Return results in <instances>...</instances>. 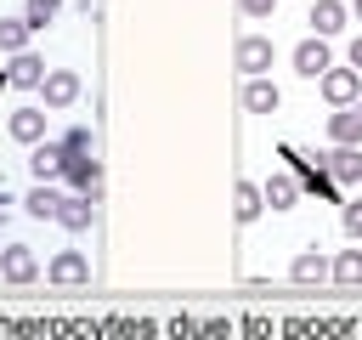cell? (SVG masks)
Returning a JSON list of instances; mask_svg holds the SVG:
<instances>
[{
	"instance_id": "obj_1",
	"label": "cell",
	"mask_w": 362,
	"mask_h": 340,
	"mask_svg": "<svg viewBox=\"0 0 362 340\" xmlns=\"http://www.w3.org/2000/svg\"><path fill=\"white\" fill-rule=\"evenodd\" d=\"M272 57H277V51H272V40H266V34H238V40H232V62H238V74H243V79L272 74Z\"/></svg>"
},
{
	"instance_id": "obj_2",
	"label": "cell",
	"mask_w": 362,
	"mask_h": 340,
	"mask_svg": "<svg viewBox=\"0 0 362 340\" xmlns=\"http://www.w3.org/2000/svg\"><path fill=\"white\" fill-rule=\"evenodd\" d=\"M317 85H322L328 108H356V102H362V74H356V68H328Z\"/></svg>"
},
{
	"instance_id": "obj_3",
	"label": "cell",
	"mask_w": 362,
	"mask_h": 340,
	"mask_svg": "<svg viewBox=\"0 0 362 340\" xmlns=\"http://www.w3.org/2000/svg\"><path fill=\"white\" fill-rule=\"evenodd\" d=\"M328 68H334V57H328V40L305 34V40L294 45V74H300V79H322Z\"/></svg>"
},
{
	"instance_id": "obj_4",
	"label": "cell",
	"mask_w": 362,
	"mask_h": 340,
	"mask_svg": "<svg viewBox=\"0 0 362 340\" xmlns=\"http://www.w3.org/2000/svg\"><path fill=\"white\" fill-rule=\"evenodd\" d=\"M79 91H85V79H79L74 68H51V74H45V85H40L45 108H74V102H79Z\"/></svg>"
},
{
	"instance_id": "obj_5",
	"label": "cell",
	"mask_w": 362,
	"mask_h": 340,
	"mask_svg": "<svg viewBox=\"0 0 362 340\" xmlns=\"http://www.w3.org/2000/svg\"><path fill=\"white\" fill-rule=\"evenodd\" d=\"M62 181H68L74 193L96 198V193H102V164H96V153H68V170H62Z\"/></svg>"
},
{
	"instance_id": "obj_6",
	"label": "cell",
	"mask_w": 362,
	"mask_h": 340,
	"mask_svg": "<svg viewBox=\"0 0 362 340\" xmlns=\"http://www.w3.org/2000/svg\"><path fill=\"white\" fill-rule=\"evenodd\" d=\"M45 278L62 283V289H79V283H90V261H85L79 249H62V255L45 261Z\"/></svg>"
},
{
	"instance_id": "obj_7",
	"label": "cell",
	"mask_w": 362,
	"mask_h": 340,
	"mask_svg": "<svg viewBox=\"0 0 362 340\" xmlns=\"http://www.w3.org/2000/svg\"><path fill=\"white\" fill-rule=\"evenodd\" d=\"M238 102H243V113H277V108H283V91L260 74V79H243V85H238Z\"/></svg>"
},
{
	"instance_id": "obj_8",
	"label": "cell",
	"mask_w": 362,
	"mask_h": 340,
	"mask_svg": "<svg viewBox=\"0 0 362 340\" xmlns=\"http://www.w3.org/2000/svg\"><path fill=\"white\" fill-rule=\"evenodd\" d=\"M317 170H328L334 181H362V147H328V153H317Z\"/></svg>"
},
{
	"instance_id": "obj_9",
	"label": "cell",
	"mask_w": 362,
	"mask_h": 340,
	"mask_svg": "<svg viewBox=\"0 0 362 340\" xmlns=\"http://www.w3.org/2000/svg\"><path fill=\"white\" fill-rule=\"evenodd\" d=\"M0 278H6V283H34V278H40L34 249H28V244H6V249H0Z\"/></svg>"
},
{
	"instance_id": "obj_10",
	"label": "cell",
	"mask_w": 362,
	"mask_h": 340,
	"mask_svg": "<svg viewBox=\"0 0 362 340\" xmlns=\"http://www.w3.org/2000/svg\"><path fill=\"white\" fill-rule=\"evenodd\" d=\"M6 85H17V91H40L45 85V57H34V51H23V57H11L6 62V74H0Z\"/></svg>"
},
{
	"instance_id": "obj_11",
	"label": "cell",
	"mask_w": 362,
	"mask_h": 340,
	"mask_svg": "<svg viewBox=\"0 0 362 340\" xmlns=\"http://www.w3.org/2000/svg\"><path fill=\"white\" fill-rule=\"evenodd\" d=\"M28 170H34V181H62V170H68V147H62V142H40V147L28 153Z\"/></svg>"
},
{
	"instance_id": "obj_12",
	"label": "cell",
	"mask_w": 362,
	"mask_h": 340,
	"mask_svg": "<svg viewBox=\"0 0 362 340\" xmlns=\"http://www.w3.org/2000/svg\"><path fill=\"white\" fill-rule=\"evenodd\" d=\"M260 198H266V210H277V215H283V210H294V204H300V181H294L288 170H272V176H266V187H260Z\"/></svg>"
},
{
	"instance_id": "obj_13",
	"label": "cell",
	"mask_w": 362,
	"mask_h": 340,
	"mask_svg": "<svg viewBox=\"0 0 362 340\" xmlns=\"http://www.w3.org/2000/svg\"><path fill=\"white\" fill-rule=\"evenodd\" d=\"M6 130H11L23 147H40V142H45V108H17V113L6 119Z\"/></svg>"
},
{
	"instance_id": "obj_14",
	"label": "cell",
	"mask_w": 362,
	"mask_h": 340,
	"mask_svg": "<svg viewBox=\"0 0 362 340\" xmlns=\"http://www.w3.org/2000/svg\"><path fill=\"white\" fill-rule=\"evenodd\" d=\"M57 221H62L68 232H90V221H96V198L68 193V198H62V210H57Z\"/></svg>"
},
{
	"instance_id": "obj_15",
	"label": "cell",
	"mask_w": 362,
	"mask_h": 340,
	"mask_svg": "<svg viewBox=\"0 0 362 340\" xmlns=\"http://www.w3.org/2000/svg\"><path fill=\"white\" fill-rule=\"evenodd\" d=\"M328 136H334V147H362V113L356 108H334L328 113Z\"/></svg>"
},
{
	"instance_id": "obj_16",
	"label": "cell",
	"mask_w": 362,
	"mask_h": 340,
	"mask_svg": "<svg viewBox=\"0 0 362 340\" xmlns=\"http://www.w3.org/2000/svg\"><path fill=\"white\" fill-rule=\"evenodd\" d=\"M62 198L68 193H57V181H40L28 198H23V210L34 215V221H57V210H62Z\"/></svg>"
},
{
	"instance_id": "obj_17",
	"label": "cell",
	"mask_w": 362,
	"mask_h": 340,
	"mask_svg": "<svg viewBox=\"0 0 362 340\" xmlns=\"http://www.w3.org/2000/svg\"><path fill=\"white\" fill-rule=\"evenodd\" d=\"M345 17H351V11H345L339 0H317V6H311V34H317V40H328V34H339V28H345Z\"/></svg>"
},
{
	"instance_id": "obj_18",
	"label": "cell",
	"mask_w": 362,
	"mask_h": 340,
	"mask_svg": "<svg viewBox=\"0 0 362 340\" xmlns=\"http://www.w3.org/2000/svg\"><path fill=\"white\" fill-rule=\"evenodd\" d=\"M260 210H266L260 187H255V181H232V215L249 227V221H260Z\"/></svg>"
},
{
	"instance_id": "obj_19",
	"label": "cell",
	"mask_w": 362,
	"mask_h": 340,
	"mask_svg": "<svg viewBox=\"0 0 362 340\" xmlns=\"http://www.w3.org/2000/svg\"><path fill=\"white\" fill-rule=\"evenodd\" d=\"M288 278H294V283H322V278H328V255H317V249H305V255H294V266H288Z\"/></svg>"
},
{
	"instance_id": "obj_20",
	"label": "cell",
	"mask_w": 362,
	"mask_h": 340,
	"mask_svg": "<svg viewBox=\"0 0 362 340\" xmlns=\"http://www.w3.org/2000/svg\"><path fill=\"white\" fill-rule=\"evenodd\" d=\"M28 34H34V28H28L23 17H0V51H6V57H23V51H28Z\"/></svg>"
},
{
	"instance_id": "obj_21",
	"label": "cell",
	"mask_w": 362,
	"mask_h": 340,
	"mask_svg": "<svg viewBox=\"0 0 362 340\" xmlns=\"http://www.w3.org/2000/svg\"><path fill=\"white\" fill-rule=\"evenodd\" d=\"M328 278H334V283H362V249L334 255V261H328Z\"/></svg>"
},
{
	"instance_id": "obj_22",
	"label": "cell",
	"mask_w": 362,
	"mask_h": 340,
	"mask_svg": "<svg viewBox=\"0 0 362 340\" xmlns=\"http://www.w3.org/2000/svg\"><path fill=\"white\" fill-rule=\"evenodd\" d=\"M57 6H62V0H28V6H23V23H28V28H45V23L57 17Z\"/></svg>"
},
{
	"instance_id": "obj_23",
	"label": "cell",
	"mask_w": 362,
	"mask_h": 340,
	"mask_svg": "<svg viewBox=\"0 0 362 340\" xmlns=\"http://www.w3.org/2000/svg\"><path fill=\"white\" fill-rule=\"evenodd\" d=\"M339 227H345V238H356V244H362V198H351V204L339 210Z\"/></svg>"
},
{
	"instance_id": "obj_24",
	"label": "cell",
	"mask_w": 362,
	"mask_h": 340,
	"mask_svg": "<svg viewBox=\"0 0 362 340\" xmlns=\"http://www.w3.org/2000/svg\"><path fill=\"white\" fill-rule=\"evenodd\" d=\"M62 147L68 153H90V125H68L62 130Z\"/></svg>"
},
{
	"instance_id": "obj_25",
	"label": "cell",
	"mask_w": 362,
	"mask_h": 340,
	"mask_svg": "<svg viewBox=\"0 0 362 340\" xmlns=\"http://www.w3.org/2000/svg\"><path fill=\"white\" fill-rule=\"evenodd\" d=\"M238 11H243V17H272L277 0H238Z\"/></svg>"
},
{
	"instance_id": "obj_26",
	"label": "cell",
	"mask_w": 362,
	"mask_h": 340,
	"mask_svg": "<svg viewBox=\"0 0 362 340\" xmlns=\"http://www.w3.org/2000/svg\"><path fill=\"white\" fill-rule=\"evenodd\" d=\"M345 68L362 74V34H351V45H345Z\"/></svg>"
},
{
	"instance_id": "obj_27",
	"label": "cell",
	"mask_w": 362,
	"mask_h": 340,
	"mask_svg": "<svg viewBox=\"0 0 362 340\" xmlns=\"http://www.w3.org/2000/svg\"><path fill=\"white\" fill-rule=\"evenodd\" d=\"M351 17H356V23H362V0H351Z\"/></svg>"
},
{
	"instance_id": "obj_28",
	"label": "cell",
	"mask_w": 362,
	"mask_h": 340,
	"mask_svg": "<svg viewBox=\"0 0 362 340\" xmlns=\"http://www.w3.org/2000/svg\"><path fill=\"white\" fill-rule=\"evenodd\" d=\"M356 113H362V102H356Z\"/></svg>"
},
{
	"instance_id": "obj_29",
	"label": "cell",
	"mask_w": 362,
	"mask_h": 340,
	"mask_svg": "<svg viewBox=\"0 0 362 340\" xmlns=\"http://www.w3.org/2000/svg\"><path fill=\"white\" fill-rule=\"evenodd\" d=\"M0 204H6V193H0Z\"/></svg>"
}]
</instances>
